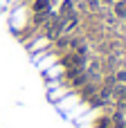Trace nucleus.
<instances>
[{
  "instance_id": "nucleus-2",
  "label": "nucleus",
  "mask_w": 126,
  "mask_h": 128,
  "mask_svg": "<svg viewBox=\"0 0 126 128\" xmlns=\"http://www.w3.org/2000/svg\"><path fill=\"white\" fill-rule=\"evenodd\" d=\"M104 2H108V4H113V2H115V0H104Z\"/></svg>"
},
{
  "instance_id": "nucleus-3",
  "label": "nucleus",
  "mask_w": 126,
  "mask_h": 128,
  "mask_svg": "<svg viewBox=\"0 0 126 128\" xmlns=\"http://www.w3.org/2000/svg\"><path fill=\"white\" fill-rule=\"evenodd\" d=\"M124 20H126V18H124Z\"/></svg>"
},
{
  "instance_id": "nucleus-1",
  "label": "nucleus",
  "mask_w": 126,
  "mask_h": 128,
  "mask_svg": "<svg viewBox=\"0 0 126 128\" xmlns=\"http://www.w3.org/2000/svg\"><path fill=\"white\" fill-rule=\"evenodd\" d=\"M50 4H52L50 0H34V2H32V11H34V14H50V11H52Z\"/></svg>"
}]
</instances>
